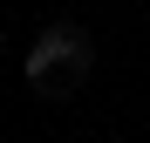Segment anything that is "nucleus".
<instances>
[{
	"label": "nucleus",
	"instance_id": "1",
	"mask_svg": "<svg viewBox=\"0 0 150 143\" xmlns=\"http://www.w3.org/2000/svg\"><path fill=\"white\" fill-rule=\"evenodd\" d=\"M89 68H96V41H89L82 20H55V27H41V41L28 48L34 95H75Z\"/></svg>",
	"mask_w": 150,
	"mask_h": 143
}]
</instances>
